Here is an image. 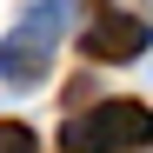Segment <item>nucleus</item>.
Listing matches in <instances>:
<instances>
[{
    "mask_svg": "<svg viewBox=\"0 0 153 153\" xmlns=\"http://www.w3.org/2000/svg\"><path fill=\"white\" fill-rule=\"evenodd\" d=\"M0 153H40L33 126H20V120H0Z\"/></svg>",
    "mask_w": 153,
    "mask_h": 153,
    "instance_id": "4",
    "label": "nucleus"
},
{
    "mask_svg": "<svg viewBox=\"0 0 153 153\" xmlns=\"http://www.w3.org/2000/svg\"><path fill=\"white\" fill-rule=\"evenodd\" d=\"M146 20L140 13H100L93 27L80 33V47H87V60H140L146 53Z\"/></svg>",
    "mask_w": 153,
    "mask_h": 153,
    "instance_id": "3",
    "label": "nucleus"
},
{
    "mask_svg": "<svg viewBox=\"0 0 153 153\" xmlns=\"http://www.w3.org/2000/svg\"><path fill=\"white\" fill-rule=\"evenodd\" d=\"M67 153H133L153 140V107H140V100H100V107H87L80 120H67Z\"/></svg>",
    "mask_w": 153,
    "mask_h": 153,
    "instance_id": "2",
    "label": "nucleus"
},
{
    "mask_svg": "<svg viewBox=\"0 0 153 153\" xmlns=\"http://www.w3.org/2000/svg\"><path fill=\"white\" fill-rule=\"evenodd\" d=\"M67 0H40V7H27V20L0 40V80L7 87H40L47 80V67H53V47H60V33H67Z\"/></svg>",
    "mask_w": 153,
    "mask_h": 153,
    "instance_id": "1",
    "label": "nucleus"
}]
</instances>
